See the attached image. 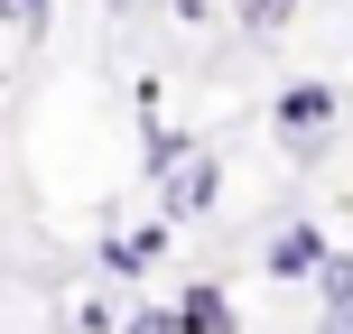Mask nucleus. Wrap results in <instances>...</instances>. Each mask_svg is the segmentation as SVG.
I'll return each instance as SVG.
<instances>
[{
	"label": "nucleus",
	"mask_w": 353,
	"mask_h": 334,
	"mask_svg": "<svg viewBox=\"0 0 353 334\" xmlns=\"http://www.w3.org/2000/svg\"><path fill=\"white\" fill-rule=\"evenodd\" d=\"M270 130H279L288 158H325V140L344 130V84H325V74H288V84L270 93Z\"/></svg>",
	"instance_id": "f257e3e1"
},
{
	"label": "nucleus",
	"mask_w": 353,
	"mask_h": 334,
	"mask_svg": "<svg viewBox=\"0 0 353 334\" xmlns=\"http://www.w3.org/2000/svg\"><path fill=\"white\" fill-rule=\"evenodd\" d=\"M325 251H335V242H325L316 213H288V223L261 232V279H270V288H298V279H316V269H325Z\"/></svg>",
	"instance_id": "f03ea898"
},
{
	"label": "nucleus",
	"mask_w": 353,
	"mask_h": 334,
	"mask_svg": "<svg viewBox=\"0 0 353 334\" xmlns=\"http://www.w3.org/2000/svg\"><path fill=\"white\" fill-rule=\"evenodd\" d=\"M168 242H176V223H112L103 242H93V260H103V279L112 288H140V279H159V260H168Z\"/></svg>",
	"instance_id": "7ed1b4c3"
},
{
	"label": "nucleus",
	"mask_w": 353,
	"mask_h": 334,
	"mask_svg": "<svg viewBox=\"0 0 353 334\" xmlns=\"http://www.w3.org/2000/svg\"><path fill=\"white\" fill-rule=\"evenodd\" d=\"M223 205V149H195L186 167L159 176V223H205Z\"/></svg>",
	"instance_id": "20e7f679"
},
{
	"label": "nucleus",
	"mask_w": 353,
	"mask_h": 334,
	"mask_svg": "<svg viewBox=\"0 0 353 334\" xmlns=\"http://www.w3.org/2000/svg\"><path fill=\"white\" fill-rule=\"evenodd\" d=\"M168 306H176V334H242V306H232L223 279H186Z\"/></svg>",
	"instance_id": "39448f33"
},
{
	"label": "nucleus",
	"mask_w": 353,
	"mask_h": 334,
	"mask_svg": "<svg viewBox=\"0 0 353 334\" xmlns=\"http://www.w3.org/2000/svg\"><path fill=\"white\" fill-rule=\"evenodd\" d=\"M186 158H195V130H186V121H159V112H149V130H140V176L159 186V176H168V167H186Z\"/></svg>",
	"instance_id": "423d86ee"
},
{
	"label": "nucleus",
	"mask_w": 353,
	"mask_h": 334,
	"mask_svg": "<svg viewBox=\"0 0 353 334\" xmlns=\"http://www.w3.org/2000/svg\"><path fill=\"white\" fill-rule=\"evenodd\" d=\"M298 10H307V0H232V28H242L251 47H270V37L298 28Z\"/></svg>",
	"instance_id": "0eeeda50"
},
{
	"label": "nucleus",
	"mask_w": 353,
	"mask_h": 334,
	"mask_svg": "<svg viewBox=\"0 0 353 334\" xmlns=\"http://www.w3.org/2000/svg\"><path fill=\"white\" fill-rule=\"evenodd\" d=\"M0 28H10L19 47H47V28H56V0H0Z\"/></svg>",
	"instance_id": "6e6552de"
},
{
	"label": "nucleus",
	"mask_w": 353,
	"mask_h": 334,
	"mask_svg": "<svg viewBox=\"0 0 353 334\" xmlns=\"http://www.w3.org/2000/svg\"><path fill=\"white\" fill-rule=\"evenodd\" d=\"M307 288H316V306H344V298H353V251H325V269H316Z\"/></svg>",
	"instance_id": "1a4fd4ad"
},
{
	"label": "nucleus",
	"mask_w": 353,
	"mask_h": 334,
	"mask_svg": "<svg viewBox=\"0 0 353 334\" xmlns=\"http://www.w3.org/2000/svg\"><path fill=\"white\" fill-rule=\"evenodd\" d=\"M121 334H176V306H130Z\"/></svg>",
	"instance_id": "9d476101"
},
{
	"label": "nucleus",
	"mask_w": 353,
	"mask_h": 334,
	"mask_svg": "<svg viewBox=\"0 0 353 334\" xmlns=\"http://www.w3.org/2000/svg\"><path fill=\"white\" fill-rule=\"evenodd\" d=\"M214 10H223V0H168V19H176V28H205Z\"/></svg>",
	"instance_id": "9b49d317"
},
{
	"label": "nucleus",
	"mask_w": 353,
	"mask_h": 334,
	"mask_svg": "<svg viewBox=\"0 0 353 334\" xmlns=\"http://www.w3.org/2000/svg\"><path fill=\"white\" fill-rule=\"evenodd\" d=\"M307 334H353V298H344V306H316V325H307Z\"/></svg>",
	"instance_id": "f8f14e48"
},
{
	"label": "nucleus",
	"mask_w": 353,
	"mask_h": 334,
	"mask_svg": "<svg viewBox=\"0 0 353 334\" xmlns=\"http://www.w3.org/2000/svg\"><path fill=\"white\" fill-rule=\"evenodd\" d=\"M103 10H112V19H130V10H140V0H103Z\"/></svg>",
	"instance_id": "ddd939ff"
}]
</instances>
